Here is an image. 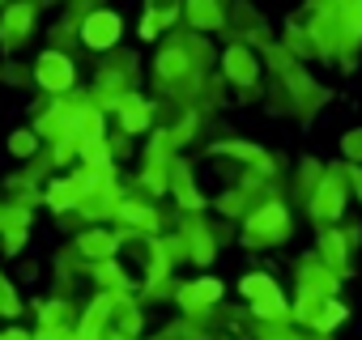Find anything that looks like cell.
<instances>
[{"mask_svg":"<svg viewBox=\"0 0 362 340\" xmlns=\"http://www.w3.org/2000/svg\"><path fill=\"white\" fill-rule=\"evenodd\" d=\"M86 39L90 43H111L115 39V18H94L90 30H86Z\"/></svg>","mask_w":362,"mask_h":340,"instance_id":"1","label":"cell"}]
</instances>
